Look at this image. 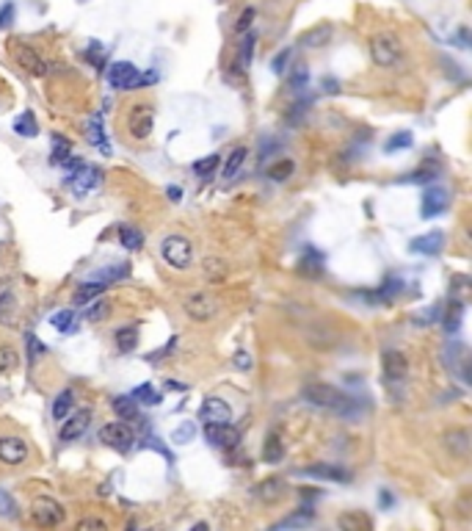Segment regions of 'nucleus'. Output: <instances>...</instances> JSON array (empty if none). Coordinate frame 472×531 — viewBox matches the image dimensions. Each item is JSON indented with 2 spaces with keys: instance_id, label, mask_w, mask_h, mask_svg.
Wrapping results in <instances>:
<instances>
[{
  "instance_id": "f257e3e1",
  "label": "nucleus",
  "mask_w": 472,
  "mask_h": 531,
  "mask_svg": "<svg viewBox=\"0 0 472 531\" xmlns=\"http://www.w3.org/2000/svg\"><path fill=\"white\" fill-rule=\"evenodd\" d=\"M301 399L312 407H321V410H329L334 416L340 418H359V404L357 399H351L348 393H343L340 387L334 385H326V382H310L301 387Z\"/></svg>"
},
{
  "instance_id": "f03ea898",
  "label": "nucleus",
  "mask_w": 472,
  "mask_h": 531,
  "mask_svg": "<svg viewBox=\"0 0 472 531\" xmlns=\"http://www.w3.org/2000/svg\"><path fill=\"white\" fill-rule=\"evenodd\" d=\"M155 80H158L155 73H146V75H141V73H139V67H136V64H130V61H116V64H110V67H108L110 89H119V92H133V89L149 86V83H155Z\"/></svg>"
},
{
  "instance_id": "7ed1b4c3",
  "label": "nucleus",
  "mask_w": 472,
  "mask_h": 531,
  "mask_svg": "<svg viewBox=\"0 0 472 531\" xmlns=\"http://www.w3.org/2000/svg\"><path fill=\"white\" fill-rule=\"evenodd\" d=\"M370 58L381 70H395L403 61V47L395 34H376L370 39Z\"/></svg>"
},
{
  "instance_id": "20e7f679",
  "label": "nucleus",
  "mask_w": 472,
  "mask_h": 531,
  "mask_svg": "<svg viewBox=\"0 0 472 531\" xmlns=\"http://www.w3.org/2000/svg\"><path fill=\"white\" fill-rule=\"evenodd\" d=\"M160 255L172 268H180V271L191 268V263H193V244L185 235H169L160 244Z\"/></svg>"
},
{
  "instance_id": "39448f33",
  "label": "nucleus",
  "mask_w": 472,
  "mask_h": 531,
  "mask_svg": "<svg viewBox=\"0 0 472 531\" xmlns=\"http://www.w3.org/2000/svg\"><path fill=\"white\" fill-rule=\"evenodd\" d=\"M64 506L56 501V498H47V495H42V498H37L34 504H31V520L37 523L39 529H56V526H61L64 523Z\"/></svg>"
},
{
  "instance_id": "423d86ee",
  "label": "nucleus",
  "mask_w": 472,
  "mask_h": 531,
  "mask_svg": "<svg viewBox=\"0 0 472 531\" xmlns=\"http://www.w3.org/2000/svg\"><path fill=\"white\" fill-rule=\"evenodd\" d=\"M11 56H14L17 67H23L28 75H34V77L47 75V61L39 56L37 47H31V44H25V42H14Z\"/></svg>"
},
{
  "instance_id": "0eeeda50",
  "label": "nucleus",
  "mask_w": 472,
  "mask_h": 531,
  "mask_svg": "<svg viewBox=\"0 0 472 531\" xmlns=\"http://www.w3.org/2000/svg\"><path fill=\"white\" fill-rule=\"evenodd\" d=\"M100 440L110 449H116V451H130L133 443H136V435L125 420H113V423H106L100 429Z\"/></svg>"
},
{
  "instance_id": "6e6552de",
  "label": "nucleus",
  "mask_w": 472,
  "mask_h": 531,
  "mask_svg": "<svg viewBox=\"0 0 472 531\" xmlns=\"http://www.w3.org/2000/svg\"><path fill=\"white\" fill-rule=\"evenodd\" d=\"M152 125H155V114H152V106L149 103H136V106H130V111H127V130H130V136L133 139H149V133H152Z\"/></svg>"
},
{
  "instance_id": "1a4fd4ad",
  "label": "nucleus",
  "mask_w": 472,
  "mask_h": 531,
  "mask_svg": "<svg viewBox=\"0 0 472 531\" xmlns=\"http://www.w3.org/2000/svg\"><path fill=\"white\" fill-rule=\"evenodd\" d=\"M199 420H205V426H227V423H232V410L224 399L210 396L199 407Z\"/></svg>"
},
{
  "instance_id": "9d476101",
  "label": "nucleus",
  "mask_w": 472,
  "mask_h": 531,
  "mask_svg": "<svg viewBox=\"0 0 472 531\" xmlns=\"http://www.w3.org/2000/svg\"><path fill=\"white\" fill-rule=\"evenodd\" d=\"M100 177H103V172H100V169H94V166H86V163H83L77 172L67 175V186L75 191V196H86V194L94 189V186H100Z\"/></svg>"
},
{
  "instance_id": "9b49d317",
  "label": "nucleus",
  "mask_w": 472,
  "mask_h": 531,
  "mask_svg": "<svg viewBox=\"0 0 472 531\" xmlns=\"http://www.w3.org/2000/svg\"><path fill=\"white\" fill-rule=\"evenodd\" d=\"M381 371H384V380L387 382H403L409 377L406 354H400L398 349H387L381 354Z\"/></svg>"
},
{
  "instance_id": "f8f14e48",
  "label": "nucleus",
  "mask_w": 472,
  "mask_h": 531,
  "mask_svg": "<svg viewBox=\"0 0 472 531\" xmlns=\"http://www.w3.org/2000/svg\"><path fill=\"white\" fill-rule=\"evenodd\" d=\"M218 310L216 299L208 294V291H202V294H191L188 299H185V313L193 318V321H208V318H213Z\"/></svg>"
},
{
  "instance_id": "ddd939ff",
  "label": "nucleus",
  "mask_w": 472,
  "mask_h": 531,
  "mask_svg": "<svg viewBox=\"0 0 472 531\" xmlns=\"http://www.w3.org/2000/svg\"><path fill=\"white\" fill-rule=\"evenodd\" d=\"M447 208H450V194L442 189V186H431V189L423 194V208H420L423 219H434L439 213H445Z\"/></svg>"
},
{
  "instance_id": "4468645a",
  "label": "nucleus",
  "mask_w": 472,
  "mask_h": 531,
  "mask_svg": "<svg viewBox=\"0 0 472 531\" xmlns=\"http://www.w3.org/2000/svg\"><path fill=\"white\" fill-rule=\"evenodd\" d=\"M205 440L218 449H238L241 446V432L227 423V426H205Z\"/></svg>"
},
{
  "instance_id": "2eb2a0df",
  "label": "nucleus",
  "mask_w": 472,
  "mask_h": 531,
  "mask_svg": "<svg viewBox=\"0 0 472 531\" xmlns=\"http://www.w3.org/2000/svg\"><path fill=\"white\" fill-rule=\"evenodd\" d=\"M28 459V443L23 437H0V462L23 465Z\"/></svg>"
},
{
  "instance_id": "dca6fc26",
  "label": "nucleus",
  "mask_w": 472,
  "mask_h": 531,
  "mask_svg": "<svg viewBox=\"0 0 472 531\" xmlns=\"http://www.w3.org/2000/svg\"><path fill=\"white\" fill-rule=\"evenodd\" d=\"M89 423H91V410H89V407L75 410L72 416H67L64 426H61V440H67V443L77 440V437H80V435L89 429Z\"/></svg>"
},
{
  "instance_id": "f3484780",
  "label": "nucleus",
  "mask_w": 472,
  "mask_h": 531,
  "mask_svg": "<svg viewBox=\"0 0 472 531\" xmlns=\"http://www.w3.org/2000/svg\"><path fill=\"white\" fill-rule=\"evenodd\" d=\"M295 271L301 277H310V280H318L324 274V255L315 249V246H304L298 263H295Z\"/></svg>"
},
{
  "instance_id": "a211bd4d",
  "label": "nucleus",
  "mask_w": 472,
  "mask_h": 531,
  "mask_svg": "<svg viewBox=\"0 0 472 531\" xmlns=\"http://www.w3.org/2000/svg\"><path fill=\"white\" fill-rule=\"evenodd\" d=\"M304 476H312V479H324V482H351V473L343 468V465H310L301 470Z\"/></svg>"
},
{
  "instance_id": "6ab92c4d",
  "label": "nucleus",
  "mask_w": 472,
  "mask_h": 531,
  "mask_svg": "<svg viewBox=\"0 0 472 531\" xmlns=\"http://www.w3.org/2000/svg\"><path fill=\"white\" fill-rule=\"evenodd\" d=\"M442 249H445V232L442 230H431V232L412 241V252H417V255H439Z\"/></svg>"
},
{
  "instance_id": "aec40b11",
  "label": "nucleus",
  "mask_w": 472,
  "mask_h": 531,
  "mask_svg": "<svg viewBox=\"0 0 472 531\" xmlns=\"http://www.w3.org/2000/svg\"><path fill=\"white\" fill-rule=\"evenodd\" d=\"M86 139H89V144H94L100 152H106V155L110 152L108 136H106V125H103V116L100 114H94L86 122Z\"/></svg>"
},
{
  "instance_id": "412c9836",
  "label": "nucleus",
  "mask_w": 472,
  "mask_h": 531,
  "mask_svg": "<svg viewBox=\"0 0 472 531\" xmlns=\"http://www.w3.org/2000/svg\"><path fill=\"white\" fill-rule=\"evenodd\" d=\"M445 446H447V451L453 456L464 459V456L470 454V432H467V429H453V432H447V435H445Z\"/></svg>"
},
{
  "instance_id": "4be33fe9",
  "label": "nucleus",
  "mask_w": 472,
  "mask_h": 531,
  "mask_svg": "<svg viewBox=\"0 0 472 531\" xmlns=\"http://www.w3.org/2000/svg\"><path fill=\"white\" fill-rule=\"evenodd\" d=\"M340 531H373V520L362 512H343L337 518Z\"/></svg>"
},
{
  "instance_id": "5701e85b",
  "label": "nucleus",
  "mask_w": 472,
  "mask_h": 531,
  "mask_svg": "<svg viewBox=\"0 0 472 531\" xmlns=\"http://www.w3.org/2000/svg\"><path fill=\"white\" fill-rule=\"evenodd\" d=\"M108 291V285L106 282H100V280H86L77 291H75V304H86V302H91V299H97V296H103Z\"/></svg>"
},
{
  "instance_id": "b1692460",
  "label": "nucleus",
  "mask_w": 472,
  "mask_h": 531,
  "mask_svg": "<svg viewBox=\"0 0 472 531\" xmlns=\"http://www.w3.org/2000/svg\"><path fill=\"white\" fill-rule=\"evenodd\" d=\"M72 161V144L64 136H53V152H50V163L53 166H67Z\"/></svg>"
},
{
  "instance_id": "393cba45",
  "label": "nucleus",
  "mask_w": 472,
  "mask_h": 531,
  "mask_svg": "<svg viewBox=\"0 0 472 531\" xmlns=\"http://www.w3.org/2000/svg\"><path fill=\"white\" fill-rule=\"evenodd\" d=\"M398 291H400L398 280H387V282H384V285H378L376 291L364 294V299H367V302H393V299L398 296Z\"/></svg>"
},
{
  "instance_id": "a878e982",
  "label": "nucleus",
  "mask_w": 472,
  "mask_h": 531,
  "mask_svg": "<svg viewBox=\"0 0 472 531\" xmlns=\"http://www.w3.org/2000/svg\"><path fill=\"white\" fill-rule=\"evenodd\" d=\"M130 274V266L127 263H119V266H108V268H100V271H94L91 274V280H100V282H106V285H113V282H119V280H125Z\"/></svg>"
},
{
  "instance_id": "bb28decb",
  "label": "nucleus",
  "mask_w": 472,
  "mask_h": 531,
  "mask_svg": "<svg viewBox=\"0 0 472 531\" xmlns=\"http://www.w3.org/2000/svg\"><path fill=\"white\" fill-rule=\"evenodd\" d=\"M113 413L119 416V420H136L139 418V407L133 396H116L113 399Z\"/></svg>"
},
{
  "instance_id": "cd10ccee",
  "label": "nucleus",
  "mask_w": 472,
  "mask_h": 531,
  "mask_svg": "<svg viewBox=\"0 0 472 531\" xmlns=\"http://www.w3.org/2000/svg\"><path fill=\"white\" fill-rule=\"evenodd\" d=\"M119 241H122V246L130 249V252H136V249L144 246V235H141V230L130 227V225H119Z\"/></svg>"
},
{
  "instance_id": "c85d7f7f",
  "label": "nucleus",
  "mask_w": 472,
  "mask_h": 531,
  "mask_svg": "<svg viewBox=\"0 0 472 531\" xmlns=\"http://www.w3.org/2000/svg\"><path fill=\"white\" fill-rule=\"evenodd\" d=\"M257 495H260L265 504H274V501H279V498L285 495V485H282L279 479H265V482L257 487Z\"/></svg>"
},
{
  "instance_id": "c756f323",
  "label": "nucleus",
  "mask_w": 472,
  "mask_h": 531,
  "mask_svg": "<svg viewBox=\"0 0 472 531\" xmlns=\"http://www.w3.org/2000/svg\"><path fill=\"white\" fill-rule=\"evenodd\" d=\"M75 404V393L67 387V390H61L58 396H56V401H53V418L56 420H64V418L70 416V410H72Z\"/></svg>"
},
{
  "instance_id": "7c9ffc66",
  "label": "nucleus",
  "mask_w": 472,
  "mask_h": 531,
  "mask_svg": "<svg viewBox=\"0 0 472 531\" xmlns=\"http://www.w3.org/2000/svg\"><path fill=\"white\" fill-rule=\"evenodd\" d=\"M331 25H321V28H312V31H307L304 37H301V44L304 47H324V44H329V39H331Z\"/></svg>"
},
{
  "instance_id": "2f4dec72",
  "label": "nucleus",
  "mask_w": 472,
  "mask_h": 531,
  "mask_svg": "<svg viewBox=\"0 0 472 531\" xmlns=\"http://www.w3.org/2000/svg\"><path fill=\"white\" fill-rule=\"evenodd\" d=\"M110 307H113L110 299H106V296H97V299H91V304H89L86 318H89V321H94V324H97V321H106V318L110 316Z\"/></svg>"
},
{
  "instance_id": "473e14b6",
  "label": "nucleus",
  "mask_w": 472,
  "mask_h": 531,
  "mask_svg": "<svg viewBox=\"0 0 472 531\" xmlns=\"http://www.w3.org/2000/svg\"><path fill=\"white\" fill-rule=\"evenodd\" d=\"M461 316H464V302L453 299L450 307H447V316H445V330H447L450 335L459 332V327H461Z\"/></svg>"
},
{
  "instance_id": "72a5a7b5",
  "label": "nucleus",
  "mask_w": 472,
  "mask_h": 531,
  "mask_svg": "<svg viewBox=\"0 0 472 531\" xmlns=\"http://www.w3.org/2000/svg\"><path fill=\"white\" fill-rule=\"evenodd\" d=\"M246 155H249L246 147H238V150L229 152V158H227V163H224V177H227V180H232V177L241 172V166H243Z\"/></svg>"
},
{
  "instance_id": "f704fd0d",
  "label": "nucleus",
  "mask_w": 472,
  "mask_h": 531,
  "mask_svg": "<svg viewBox=\"0 0 472 531\" xmlns=\"http://www.w3.org/2000/svg\"><path fill=\"white\" fill-rule=\"evenodd\" d=\"M14 130H17L20 136H25V139H34V136L39 133V125H37V119H34V114H31V111H25V114L17 116Z\"/></svg>"
},
{
  "instance_id": "c9c22d12",
  "label": "nucleus",
  "mask_w": 472,
  "mask_h": 531,
  "mask_svg": "<svg viewBox=\"0 0 472 531\" xmlns=\"http://www.w3.org/2000/svg\"><path fill=\"white\" fill-rule=\"evenodd\" d=\"M50 324H53L58 332L72 335V332H75V313H72V310H61V313L50 316Z\"/></svg>"
},
{
  "instance_id": "e433bc0d",
  "label": "nucleus",
  "mask_w": 472,
  "mask_h": 531,
  "mask_svg": "<svg viewBox=\"0 0 472 531\" xmlns=\"http://www.w3.org/2000/svg\"><path fill=\"white\" fill-rule=\"evenodd\" d=\"M218 163H221V155H208V158H202V161L193 163V172H196L202 180H210Z\"/></svg>"
},
{
  "instance_id": "4c0bfd02",
  "label": "nucleus",
  "mask_w": 472,
  "mask_h": 531,
  "mask_svg": "<svg viewBox=\"0 0 472 531\" xmlns=\"http://www.w3.org/2000/svg\"><path fill=\"white\" fill-rule=\"evenodd\" d=\"M116 346H119V351H136V346H139V332H136L133 327L119 330V332H116Z\"/></svg>"
},
{
  "instance_id": "58836bf2",
  "label": "nucleus",
  "mask_w": 472,
  "mask_h": 531,
  "mask_svg": "<svg viewBox=\"0 0 472 531\" xmlns=\"http://www.w3.org/2000/svg\"><path fill=\"white\" fill-rule=\"evenodd\" d=\"M20 366V354L14 346H0V374H8Z\"/></svg>"
},
{
  "instance_id": "ea45409f",
  "label": "nucleus",
  "mask_w": 472,
  "mask_h": 531,
  "mask_svg": "<svg viewBox=\"0 0 472 531\" xmlns=\"http://www.w3.org/2000/svg\"><path fill=\"white\" fill-rule=\"evenodd\" d=\"M106 58H108V50H106L100 42H89V47H86V61L100 70V67L106 64Z\"/></svg>"
},
{
  "instance_id": "a19ab883",
  "label": "nucleus",
  "mask_w": 472,
  "mask_h": 531,
  "mask_svg": "<svg viewBox=\"0 0 472 531\" xmlns=\"http://www.w3.org/2000/svg\"><path fill=\"white\" fill-rule=\"evenodd\" d=\"M285 456V449H282V440L276 437V435H271L268 440H265V449H262V459L265 462H279Z\"/></svg>"
},
{
  "instance_id": "79ce46f5",
  "label": "nucleus",
  "mask_w": 472,
  "mask_h": 531,
  "mask_svg": "<svg viewBox=\"0 0 472 531\" xmlns=\"http://www.w3.org/2000/svg\"><path fill=\"white\" fill-rule=\"evenodd\" d=\"M307 86H310V70H307L304 64H298L291 75V89L295 92V94H304Z\"/></svg>"
},
{
  "instance_id": "37998d69",
  "label": "nucleus",
  "mask_w": 472,
  "mask_h": 531,
  "mask_svg": "<svg viewBox=\"0 0 472 531\" xmlns=\"http://www.w3.org/2000/svg\"><path fill=\"white\" fill-rule=\"evenodd\" d=\"M293 169H295V163L288 161V158H285V161H276V163L268 169V177H271V180H276V183H282V180H288V177H291Z\"/></svg>"
},
{
  "instance_id": "c03bdc74",
  "label": "nucleus",
  "mask_w": 472,
  "mask_h": 531,
  "mask_svg": "<svg viewBox=\"0 0 472 531\" xmlns=\"http://www.w3.org/2000/svg\"><path fill=\"white\" fill-rule=\"evenodd\" d=\"M255 42H257V34H252V31L241 42V64H238L241 70H246V67L252 64V58H255Z\"/></svg>"
},
{
  "instance_id": "a18cd8bd",
  "label": "nucleus",
  "mask_w": 472,
  "mask_h": 531,
  "mask_svg": "<svg viewBox=\"0 0 472 531\" xmlns=\"http://www.w3.org/2000/svg\"><path fill=\"white\" fill-rule=\"evenodd\" d=\"M133 399H136V401H141V404H160V393H158V390H155L149 382H144L141 387H136V390H133Z\"/></svg>"
},
{
  "instance_id": "49530a36",
  "label": "nucleus",
  "mask_w": 472,
  "mask_h": 531,
  "mask_svg": "<svg viewBox=\"0 0 472 531\" xmlns=\"http://www.w3.org/2000/svg\"><path fill=\"white\" fill-rule=\"evenodd\" d=\"M196 437V426L191 423V420H185L182 426H177L174 432H172V443H177V446H182V443H191Z\"/></svg>"
},
{
  "instance_id": "de8ad7c7",
  "label": "nucleus",
  "mask_w": 472,
  "mask_h": 531,
  "mask_svg": "<svg viewBox=\"0 0 472 531\" xmlns=\"http://www.w3.org/2000/svg\"><path fill=\"white\" fill-rule=\"evenodd\" d=\"M291 56H293L291 47L279 50V53L271 58V73H274V75H285V70H288V64H291Z\"/></svg>"
},
{
  "instance_id": "09e8293b",
  "label": "nucleus",
  "mask_w": 472,
  "mask_h": 531,
  "mask_svg": "<svg viewBox=\"0 0 472 531\" xmlns=\"http://www.w3.org/2000/svg\"><path fill=\"white\" fill-rule=\"evenodd\" d=\"M255 17H257V8H255V6H246V8L241 11L238 23H235V31H238V34H249V31H252V23H255Z\"/></svg>"
},
{
  "instance_id": "8fccbe9b",
  "label": "nucleus",
  "mask_w": 472,
  "mask_h": 531,
  "mask_svg": "<svg viewBox=\"0 0 472 531\" xmlns=\"http://www.w3.org/2000/svg\"><path fill=\"white\" fill-rule=\"evenodd\" d=\"M412 133L409 130H400V133H395L390 142H387V150L390 152H395V150H403V147H412Z\"/></svg>"
},
{
  "instance_id": "3c124183",
  "label": "nucleus",
  "mask_w": 472,
  "mask_h": 531,
  "mask_svg": "<svg viewBox=\"0 0 472 531\" xmlns=\"http://www.w3.org/2000/svg\"><path fill=\"white\" fill-rule=\"evenodd\" d=\"M224 274H227V266H224V261H218V258L205 261V277H210V280H221Z\"/></svg>"
},
{
  "instance_id": "603ef678",
  "label": "nucleus",
  "mask_w": 472,
  "mask_h": 531,
  "mask_svg": "<svg viewBox=\"0 0 472 531\" xmlns=\"http://www.w3.org/2000/svg\"><path fill=\"white\" fill-rule=\"evenodd\" d=\"M75 531H108V523L103 518H83Z\"/></svg>"
},
{
  "instance_id": "864d4df0",
  "label": "nucleus",
  "mask_w": 472,
  "mask_h": 531,
  "mask_svg": "<svg viewBox=\"0 0 472 531\" xmlns=\"http://www.w3.org/2000/svg\"><path fill=\"white\" fill-rule=\"evenodd\" d=\"M25 343H28V357H31V363H37L39 357L47 351V349L39 343V338L34 335V332H28V335H25Z\"/></svg>"
},
{
  "instance_id": "5fc2aeb1",
  "label": "nucleus",
  "mask_w": 472,
  "mask_h": 531,
  "mask_svg": "<svg viewBox=\"0 0 472 531\" xmlns=\"http://www.w3.org/2000/svg\"><path fill=\"white\" fill-rule=\"evenodd\" d=\"M14 11H17V6H14L11 0L0 6V31H6V28L14 23Z\"/></svg>"
},
{
  "instance_id": "6e6d98bb",
  "label": "nucleus",
  "mask_w": 472,
  "mask_h": 531,
  "mask_svg": "<svg viewBox=\"0 0 472 531\" xmlns=\"http://www.w3.org/2000/svg\"><path fill=\"white\" fill-rule=\"evenodd\" d=\"M232 363H235V368H241V371H249V368H252V354H246V351H235Z\"/></svg>"
},
{
  "instance_id": "4d7b16f0",
  "label": "nucleus",
  "mask_w": 472,
  "mask_h": 531,
  "mask_svg": "<svg viewBox=\"0 0 472 531\" xmlns=\"http://www.w3.org/2000/svg\"><path fill=\"white\" fill-rule=\"evenodd\" d=\"M174 346H177V338H172V341L166 343V346H163V349H158V351H155V354H152V357H149V360H152V363H155V360H160V357H169V351H174Z\"/></svg>"
},
{
  "instance_id": "13d9d810",
  "label": "nucleus",
  "mask_w": 472,
  "mask_h": 531,
  "mask_svg": "<svg viewBox=\"0 0 472 531\" xmlns=\"http://www.w3.org/2000/svg\"><path fill=\"white\" fill-rule=\"evenodd\" d=\"M8 512L14 515V501H11L8 495L0 490V515H8Z\"/></svg>"
},
{
  "instance_id": "bf43d9fd",
  "label": "nucleus",
  "mask_w": 472,
  "mask_h": 531,
  "mask_svg": "<svg viewBox=\"0 0 472 531\" xmlns=\"http://www.w3.org/2000/svg\"><path fill=\"white\" fill-rule=\"evenodd\" d=\"M324 92H326V94H337V92H340V80L326 77V80H324Z\"/></svg>"
},
{
  "instance_id": "052dcab7",
  "label": "nucleus",
  "mask_w": 472,
  "mask_h": 531,
  "mask_svg": "<svg viewBox=\"0 0 472 531\" xmlns=\"http://www.w3.org/2000/svg\"><path fill=\"white\" fill-rule=\"evenodd\" d=\"M8 304H11V296L3 294V296H0V318H6V307H8Z\"/></svg>"
},
{
  "instance_id": "680f3d73",
  "label": "nucleus",
  "mask_w": 472,
  "mask_h": 531,
  "mask_svg": "<svg viewBox=\"0 0 472 531\" xmlns=\"http://www.w3.org/2000/svg\"><path fill=\"white\" fill-rule=\"evenodd\" d=\"M166 194H169V199H174V202H177V199L182 196V191L177 189V186H169V191H166Z\"/></svg>"
},
{
  "instance_id": "e2e57ef3",
  "label": "nucleus",
  "mask_w": 472,
  "mask_h": 531,
  "mask_svg": "<svg viewBox=\"0 0 472 531\" xmlns=\"http://www.w3.org/2000/svg\"><path fill=\"white\" fill-rule=\"evenodd\" d=\"M191 531H210V526H208V523H196Z\"/></svg>"
}]
</instances>
